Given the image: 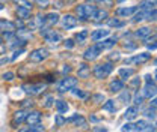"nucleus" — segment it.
<instances>
[{
	"mask_svg": "<svg viewBox=\"0 0 157 132\" xmlns=\"http://www.w3.org/2000/svg\"><path fill=\"white\" fill-rule=\"evenodd\" d=\"M26 116H27V111H26V110H18V111H15L12 120H11V126H12V128H18V125L24 123Z\"/></svg>",
	"mask_w": 157,
	"mask_h": 132,
	"instance_id": "10",
	"label": "nucleus"
},
{
	"mask_svg": "<svg viewBox=\"0 0 157 132\" xmlns=\"http://www.w3.org/2000/svg\"><path fill=\"white\" fill-rule=\"evenodd\" d=\"M95 11H97V6L95 5H78V6H76L77 20H80V21L91 20V17L95 14Z\"/></svg>",
	"mask_w": 157,
	"mask_h": 132,
	"instance_id": "2",
	"label": "nucleus"
},
{
	"mask_svg": "<svg viewBox=\"0 0 157 132\" xmlns=\"http://www.w3.org/2000/svg\"><path fill=\"white\" fill-rule=\"evenodd\" d=\"M103 53V47L100 45V42L97 44H94V45H91L86 51H85V54H83V59L86 60V62H92V60H95L100 54Z\"/></svg>",
	"mask_w": 157,
	"mask_h": 132,
	"instance_id": "6",
	"label": "nucleus"
},
{
	"mask_svg": "<svg viewBox=\"0 0 157 132\" xmlns=\"http://www.w3.org/2000/svg\"><path fill=\"white\" fill-rule=\"evenodd\" d=\"M150 59H151V54H150V53H142V54H137V56L125 59L124 63H125V65H144V63H147Z\"/></svg>",
	"mask_w": 157,
	"mask_h": 132,
	"instance_id": "8",
	"label": "nucleus"
},
{
	"mask_svg": "<svg viewBox=\"0 0 157 132\" xmlns=\"http://www.w3.org/2000/svg\"><path fill=\"white\" fill-rule=\"evenodd\" d=\"M142 101H144V98L139 95V92L136 93V96H135V99H133V102H135V105H140L142 104Z\"/></svg>",
	"mask_w": 157,
	"mask_h": 132,
	"instance_id": "47",
	"label": "nucleus"
},
{
	"mask_svg": "<svg viewBox=\"0 0 157 132\" xmlns=\"http://www.w3.org/2000/svg\"><path fill=\"white\" fill-rule=\"evenodd\" d=\"M55 105H56V108H58V113L63 114L68 111V104H67L65 101H55Z\"/></svg>",
	"mask_w": 157,
	"mask_h": 132,
	"instance_id": "31",
	"label": "nucleus"
},
{
	"mask_svg": "<svg viewBox=\"0 0 157 132\" xmlns=\"http://www.w3.org/2000/svg\"><path fill=\"white\" fill-rule=\"evenodd\" d=\"M0 44H3V38H0Z\"/></svg>",
	"mask_w": 157,
	"mask_h": 132,
	"instance_id": "58",
	"label": "nucleus"
},
{
	"mask_svg": "<svg viewBox=\"0 0 157 132\" xmlns=\"http://www.w3.org/2000/svg\"><path fill=\"white\" fill-rule=\"evenodd\" d=\"M59 23V14L56 12H50L47 15H44V26L42 27H53L55 24Z\"/></svg>",
	"mask_w": 157,
	"mask_h": 132,
	"instance_id": "13",
	"label": "nucleus"
},
{
	"mask_svg": "<svg viewBox=\"0 0 157 132\" xmlns=\"http://www.w3.org/2000/svg\"><path fill=\"white\" fill-rule=\"evenodd\" d=\"M15 14H17L18 20H23V21L32 18V11H30V9H26V8H20V6H18Z\"/></svg>",
	"mask_w": 157,
	"mask_h": 132,
	"instance_id": "20",
	"label": "nucleus"
},
{
	"mask_svg": "<svg viewBox=\"0 0 157 132\" xmlns=\"http://www.w3.org/2000/svg\"><path fill=\"white\" fill-rule=\"evenodd\" d=\"M97 3L100 6H104V8H112L113 6V0H97Z\"/></svg>",
	"mask_w": 157,
	"mask_h": 132,
	"instance_id": "42",
	"label": "nucleus"
},
{
	"mask_svg": "<svg viewBox=\"0 0 157 132\" xmlns=\"http://www.w3.org/2000/svg\"><path fill=\"white\" fill-rule=\"evenodd\" d=\"M106 36H109V30H104V29H100V30H95L92 35H91V38L92 41H101V39H104Z\"/></svg>",
	"mask_w": 157,
	"mask_h": 132,
	"instance_id": "27",
	"label": "nucleus"
},
{
	"mask_svg": "<svg viewBox=\"0 0 157 132\" xmlns=\"http://www.w3.org/2000/svg\"><path fill=\"white\" fill-rule=\"evenodd\" d=\"M33 105H35V102H33L32 99H24V101H21V107H23V108H29V107L32 108Z\"/></svg>",
	"mask_w": 157,
	"mask_h": 132,
	"instance_id": "43",
	"label": "nucleus"
},
{
	"mask_svg": "<svg viewBox=\"0 0 157 132\" xmlns=\"http://www.w3.org/2000/svg\"><path fill=\"white\" fill-rule=\"evenodd\" d=\"M112 71H113L112 62H106V63H98L97 66H94L92 74H94V77L97 80H104V78H107L112 74Z\"/></svg>",
	"mask_w": 157,
	"mask_h": 132,
	"instance_id": "1",
	"label": "nucleus"
},
{
	"mask_svg": "<svg viewBox=\"0 0 157 132\" xmlns=\"http://www.w3.org/2000/svg\"><path fill=\"white\" fill-rule=\"evenodd\" d=\"M65 120H67V123H74V126H80V128H86L88 126L86 119L83 116H80V114H74V116H71V117H68Z\"/></svg>",
	"mask_w": 157,
	"mask_h": 132,
	"instance_id": "11",
	"label": "nucleus"
},
{
	"mask_svg": "<svg viewBox=\"0 0 157 132\" xmlns=\"http://www.w3.org/2000/svg\"><path fill=\"white\" fill-rule=\"evenodd\" d=\"M33 3L38 6L39 9H45V8H48L50 0H33Z\"/></svg>",
	"mask_w": 157,
	"mask_h": 132,
	"instance_id": "38",
	"label": "nucleus"
},
{
	"mask_svg": "<svg viewBox=\"0 0 157 132\" xmlns=\"http://www.w3.org/2000/svg\"><path fill=\"white\" fill-rule=\"evenodd\" d=\"M115 44H117V38L101 39V42H100V45L103 47V50H106V48H110V47H113Z\"/></svg>",
	"mask_w": 157,
	"mask_h": 132,
	"instance_id": "30",
	"label": "nucleus"
},
{
	"mask_svg": "<svg viewBox=\"0 0 157 132\" xmlns=\"http://www.w3.org/2000/svg\"><path fill=\"white\" fill-rule=\"evenodd\" d=\"M77 24H78V20L76 18L73 14H67V15H63V17H62V27H63V29H67V30L74 29Z\"/></svg>",
	"mask_w": 157,
	"mask_h": 132,
	"instance_id": "9",
	"label": "nucleus"
},
{
	"mask_svg": "<svg viewBox=\"0 0 157 132\" xmlns=\"http://www.w3.org/2000/svg\"><path fill=\"white\" fill-rule=\"evenodd\" d=\"M140 96H142L144 99H151V98H154V96H156V86L147 84V86L140 90Z\"/></svg>",
	"mask_w": 157,
	"mask_h": 132,
	"instance_id": "17",
	"label": "nucleus"
},
{
	"mask_svg": "<svg viewBox=\"0 0 157 132\" xmlns=\"http://www.w3.org/2000/svg\"><path fill=\"white\" fill-rule=\"evenodd\" d=\"M41 117L42 114L39 111H27V116H26V123L27 125H35V123H41Z\"/></svg>",
	"mask_w": 157,
	"mask_h": 132,
	"instance_id": "14",
	"label": "nucleus"
},
{
	"mask_svg": "<svg viewBox=\"0 0 157 132\" xmlns=\"http://www.w3.org/2000/svg\"><path fill=\"white\" fill-rule=\"evenodd\" d=\"M136 47H137L136 44H130V41H128V42H124V48H125V50H135Z\"/></svg>",
	"mask_w": 157,
	"mask_h": 132,
	"instance_id": "48",
	"label": "nucleus"
},
{
	"mask_svg": "<svg viewBox=\"0 0 157 132\" xmlns=\"http://www.w3.org/2000/svg\"><path fill=\"white\" fill-rule=\"evenodd\" d=\"M92 131H97V132H106L107 129H106V128H94Z\"/></svg>",
	"mask_w": 157,
	"mask_h": 132,
	"instance_id": "57",
	"label": "nucleus"
},
{
	"mask_svg": "<svg viewBox=\"0 0 157 132\" xmlns=\"http://www.w3.org/2000/svg\"><path fill=\"white\" fill-rule=\"evenodd\" d=\"M71 71H73V69H71V66H68V65H65V66H63V69H62V72H63V74H70Z\"/></svg>",
	"mask_w": 157,
	"mask_h": 132,
	"instance_id": "54",
	"label": "nucleus"
},
{
	"mask_svg": "<svg viewBox=\"0 0 157 132\" xmlns=\"http://www.w3.org/2000/svg\"><path fill=\"white\" fill-rule=\"evenodd\" d=\"M21 89L27 95H39L47 89V84L45 83H24Z\"/></svg>",
	"mask_w": 157,
	"mask_h": 132,
	"instance_id": "5",
	"label": "nucleus"
},
{
	"mask_svg": "<svg viewBox=\"0 0 157 132\" xmlns=\"http://www.w3.org/2000/svg\"><path fill=\"white\" fill-rule=\"evenodd\" d=\"M118 2H119V3H121V2H124V0H118Z\"/></svg>",
	"mask_w": 157,
	"mask_h": 132,
	"instance_id": "60",
	"label": "nucleus"
},
{
	"mask_svg": "<svg viewBox=\"0 0 157 132\" xmlns=\"http://www.w3.org/2000/svg\"><path fill=\"white\" fill-rule=\"evenodd\" d=\"M103 110H106V111H110V113H115V111H117L115 101H107V102L103 105Z\"/></svg>",
	"mask_w": 157,
	"mask_h": 132,
	"instance_id": "33",
	"label": "nucleus"
},
{
	"mask_svg": "<svg viewBox=\"0 0 157 132\" xmlns=\"http://www.w3.org/2000/svg\"><path fill=\"white\" fill-rule=\"evenodd\" d=\"M125 89V84H124V81L119 78V80H113L110 84H109V90L112 92V93H119L121 90H124Z\"/></svg>",
	"mask_w": 157,
	"mask_h": 132,
	"instance_id": "18",
	"label": "nucleus"
},
{
	"mask_svg": "<svg viewBox=\"0 0 157 132\" xmlns=\"http://www.w3.org/2000/svg\"><path fill=\"white\" fill-rule=\"evenodd\" d=\"M144 116L148 117V119H153V120H154V119H156V107H151V105H150V108L145 110Z\"/></svg>",
	"mask_w": 157,
	"mask_h": 132,
	"instance_id": "36",
	"label": "nucleus"
},
{
	"mask_svg": "<svg viewBox=\"0 0 157 132\" xmlns=\"http://www.w3.org/2000/svg\"><path fill=\"white\" fill-rule=\"evenodd\" d=\"M137 9L140 11H151V9H156V2H150V0H142L140 5L137 6Z\"/></svg>",
	"mask_w": 157,
	"mask_h": 132,
	"instance_id": "24",
	"label": "nucleus"
},
{
	"mask_svg": "<svg viewBox=\"0 0 157 132\" xmlns=\"http://www.w3.org/2000/svg\"><path fill=\"white\" fill-rule=\"evenodd\" d=\"M107 24H109V27H115V29H118V27H124V26H125L124 21H121V20H118V18L107 20Z\"/></svg>",
	"mask_w": 157,
	"mask_h": 132,
	"instance_id": "32",
	"label": "nucleus"
},
{
	"mask_svg": "<svg viewBox=\"0 0 157 132\" xmlns=\"http://www.w3.org/2000/svg\"><path fill=\"white\" fill-rule=\"evenodd\" d=\"M151 35V29L150 27H139L136 32H135V36L139 39H144L147 38V36H150Z\"/></svg>",
	"mask_w": 157,
	"mask_h": 132,
	"instance_id": "26",
	"label": "nucleus"
},
{
	"mask_svg": "<svg viewBox=\"0 0 157 132\" xmlns=\"http://www.w3.org/2000/svg\"><path fill=\"white\" fill-rule=\"evenodd\" d=\"M53 104H55V98H53V96H47V98L42 101V105H44L45 108H50Z\"/></svg>",
	"mask_w": 157,
	"mask_h": 132,
	"instance_id": "40",
	"label": "nucleus"
},
{
	"mask_svg": "<svg viewBox=\"0 0 157 132\" xmlns=\"http://www.w3.org/2000/svg\"><path fill=\"white\" fill-rule=\"evenodd\" d=\"M119 59H121V56H119V53H117V51H115V53H112V54H110V57H109V60H110V62H113V60H115V62H118Z\"/></svg>",
	"mask_w": 157,
	"mask_h": 132,
	"instance_id": "49",
	"label": "nucleus"
},
{
	"mask_svg": "<svg viewBox=\"0 0 157 132\" xmlns=\"http://www.w3.org/2000/svg\"><path fill=\"white\" fill-rule=\"evenodd\" d=\"M132 87H139V84H140V80L139 78H135V80H132Z\"/></svg>",
	"mask_w": 157,
	"mask_h": 132,
	"instance_id": "53",
	"label": "nucleus"
},
{
	"mask_svg": "<svg viewBox=\"0 0 157 132\" xmlns=\"http://www.w3.org/2000/svg\"><path fill=\"white\" fill-rule=\"evenodd\" d=\"M55 123H56V126H63V125L67 123V120H65V117H63L62 114L59 113V114H56V119H55Z\"/></svg>",
	"mask_w": 157,
	"mask_h": 132,
	"instance_id": "39",
	"label": "nucleus"
},
{
	"mask_svg": "<svg viewBox=\"0 0 157 132\" xmlns=\"http://www.w3.org/2000/svg\"><path fill=\"white\" fill-rule=\"evenodd\" d=\"M92 101H94L95 104H101V102L104 101V95H94V96H92Z\"/></svg>",
	"mask_w": 157,
	"mask_h": 132,
	"instance_id": "45",
	"label": "nucleus"
},
{
	"mask_svg": "<svg viewBox=\"0 0 157 132\" xmlns=\"http://www.w3.org/2000/svg\"><path fill=\"white\" fill-rule=\"evenodd\" d=\"M39 33H41L42 38L45 39V42H50V44H58L59 41L62 39L60 33L52 30V27H41L39 29Z\"/></svg>",
	"mask_w": 157,
	"mask_h": 132,
	"instance_id": "4",
	"label": "nucleus"
},
{
	"mask_svg": "<svg viewBox=\"0 0 157 132\" xmlns=\"http://www.w3.org/2000/svg\"><path fill=\"white\" fill-rule=\"evenodd\" d=\"M12 3H14V5H17V6H20V8L30 9V11H32V8H33V3H32V2H29V0H12Z\"/></svg>",
	"mask_w": 157,
	"mask_h": 132,
	"instance_id": "29",
	"label": "nucleus"
},
{
	"mask_svg": "<svg viewBox=\"0 0 157 132\" xmlns=\"http://www.w3.org/2000/svg\"><path fill=\"white\" fill-rule=\"evenodd\" d=\"M147 47H148V48H150V50H153V51H154V50H156V42H154V44H148V45H147Z\"/></svg>",
	"mask_w": 157,
	"mask_h": 132,
	"instance_id": "56",
	"label": "nucleus"
},
{
	"mask_svg": "<svg viewBox=\"0 0 157 132\" xmlns=\"http://www.w3.org/2000/svg\"><path fill=\"white\" fill-rule=\"evenodd\" d=\"M63 5H65V3H63L62 0H56V8L60 9V8H63Z\"/></svg>",
	"mask_w": 157,
	"mask_h": 132,
	"instance_id": "55",
	"label": "nucleus"
},
{
	"mask_svg": "<svg viewBox=\"0 0 157 132\" xmlns=\"http://www.w3.org/2000/svg\"><path fill=\"white\" fill-rule=\"evenodd\" d=\"M42 26H44V15H36L35 18H32L30 30H33V29H41Z\"/></svg>",
	"mask_w": 157,
	"mask_h": 132,
	"instance_id": "25",
	"label": "nucleus"
},
{
	"mask_svg": "<svg viewBox=\"0 0 157 132\" xmlns=\"http://www.w3.org/2000/svg\"><path fill=\"white\" fill-rule=\"evenodd\" d=\"M20 131L21 132H42V131H45V128L41 123H35V125H29V128H23Z\"/></svg>",
	"mask_w": 157,
	"mask_h": 132,
	"instance_id": "28",
	"label": "nucleus"
},
{
	"mask_svg": "<svg viewBox=\"0 0 157 132\" xmlns=\"http://www.w3.org/2000/svg\"><path fill=\"white\" fill-rule=\"evenodd\" d=\"M121 129L122 131H135V123H125Z\"/></svg>",
	"mask_w": 157,
	"mask_h": 132,
	"instance_id": "46",
	"label": "nucleus"
},
{
	"mask_svg": "<svg viewBox=\"0 0 157 132\" xmlns=\"http://www.w3.org/2000/svg\"><path fill=\"white\" fill-rule=\"evenodd\" d=\"M63 44H65V47H67V48H70V50H71V48H74V41H73V39H67Z\"/></svg>",
	"mask_w": 157,
	"mask_h": 132,
	"instance_id": "51",
	"label": "nucleus"
},
{
	"mask_svg": "<svg viewBox=\"0 0 157 132\" xmlns=\"http://www.w3.org/2000/svg\"><path fill=\"white\" fill-rule=\"evenodd\" d=\"M145 81H147V84H153V86H156V80H154L151 75H145Z\"/></svg>",
	"mask_w": 157,
	"mask_h": 132,
	"instance_id": "50",
	"label": "nucleus"
},
{
	"mask_svg": "<svg viewBox=\"0 0 157 132\" xmlns=\"http://www.w3.org/2000/svg\"><path fill=\"white\" fill-rule=\"evenodd\" d=\"M154 42H156V33H153L151 38H150V36L144 38V44H145V45H148V44H154Z\"/></svg>",
	"mask_w": 157,
	"mask_h": 132,
	"instance_id": "44",
	"label": "nucleus"
},
{
	"mask_svg": "<svg viewBox=\"0 0 157 132\" xmlns=\"http://www.w3.org/2000/svg\"><path fill=\"white\" fill-rule=\"evenodd\" d=\"M77 78H74V77L71 75H67L63 77L60 81L58 83V90L60 93H65V92H70L71 89H74V87H77Z\"/></svg>",
	"mask_w": 157,
	"mask_h": 132,
	"instance_id": "3",
	"label": "nucleus"
},
{
	"mask_svg": "<svg viewBox=\"0 0 157 132\" xmlns=\"http://www.w3.org/2000/svg\"><path fill=\"white\" fill-rule=\"evenodd\" d=\"M70 92L74 95L76 98H80V99H86V98H88V93H85L83 90H78V89H76V87H74V89H71Z\"/></svg>",
	"mask_w": 157,
	"mask_h": 132,
	"instance_id": "35",
	"label": "nucleus"
},
{
	"mask_svg": "<svg viewBox=\"0 0 157 132\" xmlns=\"http://www.w3.org/2000/svg\"><path fill=\"white\" fill-rule=\"evenodd\" d=\"M0 32L6 33V32H17V26L12 21L8 20H0Z\"/></svg>",
	"mask_w": 157,
	"mask_h": 132,
	"instance_id": "15",
	"label": "nucleus"
},
{
	"mask_svg": "<svg viewBox=\"0 0 157 132\" xmlns=\"http://www.w3.org/2000/svg\"><path fill=\"white\" fill-rule=\"evenodd\" d=\"M48 50L47 48H35L33 51H30V54H29V60L32 62V63H41L42 60H45L47 57H48Z\"/></svg>",
	"mask_w": 157,
	"mask_h": 132,
	"instance_id": "7",
	"label": "nucleus"
},
{
	"mask_svg": "<svg viewBox=\"0 0 157 132\" xmlns=\"http://www.w3.org/2000/svg\"><path fill=\"white\" fill-rule=\"evenodd\" d=\"M106 18H109V14H107V11H103V9H98L95 11V14L91 17V20H94L95 23H101V21H104Z\"/></svg>",
	"mask_w": 157,
	"mask_h": 132,
	"instance_id": "21",
	"label": "nucleus"
},
{
	"mask_svg": "<svg viewBox=\"0 0 157 132\" xmlns=\"http://www.w3.org/2000/svg\"><path fill=\"white\" fill-rule=\"evenodd\" d=\"M136 11H137V6H128V8L125 6V8H118L115 11V14L118 17H132Z\"/></svg>",
	"mask_w": 157,
	"mask_h": 132,
	"instance_id": "16",
	"label": "nucleus"
},
{
	"mask_svg": "<svg viewBox=\"0 0 157 132\" xmlns=\"http://www.w3.org/2000/svg\"><path fill=\"white\" fill-rule=\"evenodd\" d=\"M0 9H3V5H2V3H0Z\"/></svg>",
	"mask_w": 157,
	"mask_h": 132,
	"instance_id": "59",
	"label": "nucleus"
},
{
	"mask_svg": "<svg viewBox=\"0 0 157 132\" xmlns=\"http://www.w3.org/2000/svg\"><path fill=\"white\" fill-rule=\"evenodd\" d=\"M77 75H78V78H83V80L89 78L91 77V68L86 63H82L77 69Z\"/></svg>",
	"mask_w": 157,
	"mask_h": 132,
	"instance_id": "19",
	"label": "nucleus"
},
{
	"mask_svg": "<svg viewBox=\"0 0 157 132\" xmlns=\"http://www.w3.org/2000/svg\"><path fill=\"white\" fill-rule=\"evenodd\" d=\"M150 2H156V0H150Z\"/></svg>",
	"mask_w": 157,
	"mask_h": 132,
	"instance_id": "61",
	"label": "nucleus"
},
{
	"mask_svg": "<svg viewBox=\"0 0 157 132\" xmlns=\"http://www.w3.org/2000/svg\"><path fill=\"white\" fill-rule=\"evenodd\" d=\"M14 78H15V74H14V72H11V71H8V72L2 74V80H3V81H12Z\"/></svg>",
	"mask_w": 157,
	"mask_h": 132,
	"instance_id": "41",
	"label": "nucleus"
},
{
	"mask_svg": "<svg viewBox=\"0 0 157 132\" xmlns=\"http://www.w3.org/2000/svg\"><path fill=\"white\" fill-rule=\"evenodd\" d=\"M9 62H11V59H9V57H0V66H2V65H6V63H9Z\"/></svg>",
	"mask_w": 157,
	"mask_h": 132,
	"instance_id": "52",
	"label": "nucleus"
},
{
	"mask_svg": "<svg viewBox=\"0 0 157 132\" xmlns=\"http://www.w3.org/2000/svg\"><path fill=\"white\" fill-rule=\"evenodd\" d=\"M119 78L122 80V81H127L130 77L135 75V69L133 68H122V69H119Z\"/></svg>",
	"mask_w": 157,
	"mask_h": 132,
	"instance_id": "23",
	"label": "nucleus"
},
{
	"mask_svg": "<svg viewBox=\"0 0 157 132\" xmlns=\"http://www.w3.org/2000/svg\"><path fill=\"white\" fill-rule=\"evenodd\" d=\"M137 114H139V108H137V105L128 107V108L125 110V113H124V119H125V120H133Z\"/></svg>",
	"mask_w": 157,
	"mask_h": 132,
	"instance_id": "22",
	"label": "nucleus"
},
{
	"mask_svg": "<svg viewBox=\"0 0 157 132\" xmlns=\"http://www.w3.org/2000/svg\"><path fill=\"white\" fill-rule=\"evenodd\" d=\"M86 38H88V30H82L80 33H77V35H76V41H77L78 44L85 42V41H86Z\"/></svg>",
	"mask_w": 157,
	"mask_h": 132,
	"instance_id": "37",
	"label": "nucleus"
},
{
	"mask_svg": "<svg viewBox=\"0 0 157 132\" xmlns=\"http://www.w3.org/2000/svg\"><path fill=\"white\" fill-rule=\"evenodd\" d=\"M119 101H122L124 104L130 102V101H132V93H130L128 90H125V89H124V92L119 95Z\"/></svg>",
	"mask_w": 157,
	"mask_h": 132,
	"instance_id": "34",
	"label": "nucleus"
},
{
	"mask_svg": "<svg viewBox=\"0 0 157 132\" xmlns=\"http://www.w3.org/2000/svg\"><path fill=\"white\" fill-rule=\"evenodd\" d=\"M135 131H139V132H154L156 131V128H154V125H151V123H148V122H145V120H139L137 123H135Z\"/></svg>",
	"mask_w": 157,
	"mask_h": 132,
	"instance_id": "12",
	"label": "nucleus"
}]
</instances>
